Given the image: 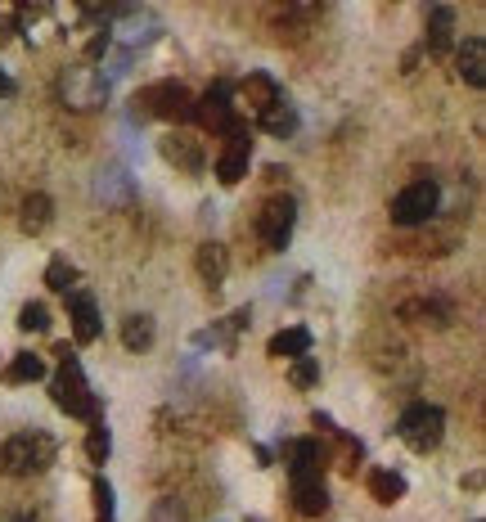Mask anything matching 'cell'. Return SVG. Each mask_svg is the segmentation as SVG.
<instances>
[{
    "mask_svg": "<svg viewBox=\"0 0 486 522\" xmlns=\"http://www.w3.org/2000/svg\"><path fill=\"white\" fill-rule=\"evenodd\" d=\"M54 356H59V374H54V383H50L54 405H59L68 419H86V423L104 419V410H99V396L90 392L86 369H81L77 351H72L68 342H59V347H54Z\"/></svg>",
    "mask_w": 486,
    "mask_h": 522,
    "instance_id": "1",
    "label": "cell"
},
{
    "mask_svg": "<svg viewBox=\"0 0 486 522\" xmlns=\"http://www.w3.org/2000/svg\"><path fill=\"white\" fill-rule=\"evenodd\" d=\"M54 437L50 432H14V437L0 446V468L9 477H32V473H45L54 464Z\"/></svg>",
    "mask_w": 486,
    "mask_h": 522,
    "instance_id": "2",
    "label": "cell"
},
{
    "mask_svg": "<svg viewBox=\"0 0 486 522\" xmlns=\"http://www.w3.org/2000/svg\"><path fill=\"white\" fill-rule=\"evenodd\" d=\"M396 437L410 450L428 455V450H437L441 437H446V410H441V405H428V401L405 405L401 419H396Z\"/></svg>",
    "mask_w": 486,
    "mask_h": 522,
    "instance_id": "3",
    "label": "cell"
},
{
    "mask_svg": "<svg viewBox=\"0 0 486 522\" xmlns=\"http://www.w3.org/2000/svg\"><path fill=\"white\" fill-rule=\"evenodd\" d=\"M135 117H158V122H194V95L180 81H153L135 95Z\"/></svg>",
    "mask_w": 486,
    "mask_h": 522,
    "instance_id": "4",
    "label": "cell"
},
{
    "mask_svg": "<svg viewBox=\"0 0 486 522\" xmlns=\"http://www.w3.org/2000/svg\"><path fill=\"white\" fill-rule=\"evenodd\" d=\"M108 81H104V72L99 68H90V63H81V68H68L59 77V99L68 108H77V113H90V108H99V104H108Z\"/></svg>",
    "mask_w": 486,
    "mask_h": 522,
    "instance_id": "5",
    "label": "cell"
},
{
    "mask_svg": "<svg viewBox=\"0 0 486 522\" xmlns=\"http://www.w3.org/2000/svg\"><path fill=\"white\" fill-rule=\"evenodd\" d=\"M437 207H441V185L432 176H423L392 198V221L396 225H423L437 216Z\"/></svg>",
    "mask_w": 486,
    "mask_h": 522,
    "instance_id": "6",
    "label": "cell"
},
{
    "mask_svg": "<svg viewBox=\"0 0 486 522\" xmlns=\"http://www.w3.org/2000/svg\"><path fill=\"white\" fill-rule=\"evenodd\" d=\"M194 122L212 135H230L243 126V113L234 104V90L230 86H212L203 99H194Z\"/></svg>",
    "mask_w": 486,
    "mask_h": 522,
    "instance_id": "7",
    "label": "cell"
},
{
    "mask_svg": "<svg viewBox=\"0 0 486 522\" xmlns=\"http://www.w3.org/2000/svg\"><path fill=\"white\" fill-rule=\"evenodd\" d=\"M297 230V203L293 198H266V207L257 212V234L270 252H284L293 243Z\"/></svg>",
    "mask_w": 486,
    "mask_h": 522,
    "instance_id": "8",
    "label": "cell"
},
{
    "mask_svg": "<svg viewBox=\"0 0 486 522\" xmlns=\"http://www.w3.org/2000/svg\"><path fill=\"white\" fill-rule=\"evenodd\" d=\"M113 14H117V23L108 27V36L122 45V54H135V50H144L149 41H158L162 23L149 14V9H113Z\"/></svg>",
    "mask_w": 486,
    "mask_h": 522,
    "instance_id": "9",
    "label": "cell"
},
{
    "mask_svg": "<svg viewBox=\"0 0 486 522\" xmlns=\"http://www.w3.org/2000/svg\"><path fill=\"white\" fill-rule=\"evenodd\" d=\"M248 162H252V135L248 126H239V131L225 135V149L216 153V180L221 185H239L248 176Z\"/></svg>",
    "mask_w": 486,
    "mask_h": 522,
    "instance_id": "10",
    "label": "cell"
},
{
    "mask_svg": "<svg viewBox=\"0 0 486 522\" xmlns=\"http://www.w3.org/2000/svg\"><path fill=\"white\" fill-rule=\"evenodd\" d=\"M95 198L104 207H131L135 203V180L126 167H117V162H108L104 171L95 176Z\"/></svg>",
    "mask_w": 486,
    "mask_h": 522,
    "instance_id": "11",
    "label": "cell"
},
{
    "mask_svg": "<svg viewBox=\"0 0 486 522\" xmlns=\"http://www.w3.org/2000/svg\"><path fill=\"white\" fill-rule=\"evenodd\" d=\"M284 464H288V477H324V450H320V441H311V437L284 441Z\"/></svg>",
    "mask_w": 486,
    "mask_h": 522,
    "instance_id": "12",
    "label": "cell"
},
{
    "mask_svg": "<svg viewBox=\"0 0 486 522\" xmlns=\"http://www.w3.org/2000/svg\"><path fill=\"white\" fill-rule=\"evenodd\" d=\"M162 158L167 162H176L180 171H203V162H207V153H203V140H194V135H185V131H171V135H162Z\"/></svg>",
    "mask_w": 486,
    "mask_h": 522,
    "instance_id": "13",
    "label": "cell"
},
{
    "mask_svg": "<svg viewBox=\"0 0 486 522\" xmlns=\"http://www.w3.org/2000/svg\"><path fill=\"white\" fill-rule=\"evenodd\" d=\"M455 72H459L464 86H473V90L486 86V41L482 36H468V41L455 50Z\"/></svg>",
    "mask_w": 486,
    "mask_h": 522,
    "instance_id": "14",
    "label": "cell"
},
{
    "mask_svg": "<svg viewBox=\"0 0 486 522\" xmlns=\"http://www.w3.org/2000/svg\"><path fill=\"white\" fill-rule=\"evenodd\" d=\"M68 320H72V338L77 342H95L99 333H104V324H99V306L90 293H72L68 297Z\"/></svg>",
    "mask_w": 486,
    "mask_h": 522,
    "instance_id": "15",
    "label": "cell"
},
{
    "mask_svg": "<svg viewBox=\"0 0 486 522\" xmlns=\"http://www.w3.org/2000/svg\"><path fill=\"white\" fill-rule=\"evenodd\" d=\"M293 509L302 518H320L329 509V486L324 477H293Z\"/></svg>",
    "mask_w": 486,
    "mask_h": 522,
    "instance_id": "16",
    "label": "cell"
},
{
    "mask_svg": "<svg viewBox=\"0 0 486 522\" xmlns=\"http://www.w3.org/2000/svg\"><path fill=\"white\" fill-rule=\"evenodd\" d=\"M239 95H243V104L252 108V117H261L270 104H279V99H284V90H279L275 77H266V72H248V77H243V86H239Z\"/></svg>",
    "mask_w": 486,
    "mask_h": 522,
    "instance_id": "17",
    "label": "cell"
},
{
    "mask_svg": "<svg viewBox=\"0 0 486 522\" xmlns=\"http://www.w3.org/2000/svg\"><path fill=\"white\" fill-rule=\"evenodd\" d=\"M266 351L275 360H302V356H311V329H306V324H288V329H279L275 338H270Z\"/></svg>",
    "mask_w": 486,
    "mask_h": 522,
    "instance_id": "18",
    "label": "cell"
},
{
    "mask_svg": "<svg viewBox=\"0 0 486 522\" xmlns=\"http://www.w3.org/2000/svg\"><path fill=\"white\" fill-rule=\"evenodd\" d=\"M428 50L432 54L455 50V9L450 5H432L428 9Z\"/></svg>",
    "mask_w": 486,
    "mask_h": 522,
    "instance_id": "19",
    "label": "cell"
},
{
    "mask_svg": "<svg viewBox=\"0 0 486 522\" xmlns=\"http://www.w3.org/2000/svg\"><path fill=\"white\" fill-rule=\"evenodd\" d=\"M194 266H198V279H203L207 288H221L225 275H230V252H225L221 243H203L198 257H194Z\"/></svg>",
    "mask_w": 486,
    "mask_h": 522,
    "instance_id": "20",
    "label": "cell"
},
{
    "mask_svg": "<svg viewBox=\"0 0 486 522\" xmlns=\"http://www.w3.org/2000/svg\"><path fill=\"white\" fill-rule=\"evenodd\" d=\"M54 221V203L50 194H27L23 198V216H18V225H23V234H45Z\"/></svg>",
    "mask_w": 486,
    "mask_h": 522,
    "instance_id": "21",
    "label": "cell"
},
{
    "mask_svg": "<svg viewBox=\"0 0 486 522\" xmlns=\"http://www.w3.org/2000/svg\"><path fill=\"white\" fill-rule=\"evenodd\" d=\"M257 126H261L266 135H275V140H288V135L297 131V108L288 104V99H279V104H270L266 113L257 117Z\"/></svg>",
    "mask_w": 486,
    "mask_h": 522,
    "instance_id": "22",
    "label": "cell"
},
{
    "mask_svg": "<svg viewBox=\"0 0 486 522\" xmlns=\"http://www.w3.org/2000/svg\"><path fill=\"white\" fill-rule=\"evenodd\" d=\"M153 338H158V329H153V315H126L122 320V342H126V351H149L153 347Z\"/></svg>",
    "mask_w": 486,
    "mask_h": 522,
    "instance_id": "23",
    "label": "cell"
},
{
    "mask_svg": "<svg viewBox=\"0 0 486 522\" xmlns=\"http://www.w3.org/2000/svg\"><path fill=\"white\" fill-rule=\"evenodd\" d=\"M369 495H374L378 504H396L405 495V477L396 473V468H374V473H369Z\"/></svg>",
    "mask_w": 486,
    "mask_h": 522,
    "instance_id": "24",
    "label": "cell"
},
{
    "mask_svg": "<svg viewBox=\"0 0 486 522\" xmlns=\"http://www.w3.org/2000/svg\"><path fill=\"white\" fill-rule=\"evenodd\" d=\"M36 378H45V360L32 351H18L5 369V383H36Z\"/></svg>",
    "mask_w": 486,
    "mask_h": 522,
    "instance_id": "25",
    "label": "cell"
},
{
    "mask_svg": "<svg viewBox=\"0 0 486 522\" xmlns=\"http://www.w3.org/2000/svg\"><path fill=\"white\" fill-rule=\"evenodd\" d=\"M86 455H90V464H108V455H113V432H108L104 419L90 423V432H86Z\"/></svg>",
    "mask_w": 486,
    "mask_h": 522,
    "instance_id": "26",
    "label": "cell"
},
{
    "mask_svg": "<svg viewBox=\"0 0 486 522\" xmlns=\"http://www.w3.org/2000/svg\"><path fill=\"white\" fill-rule=\"evenodd\" d=\"M45 284L54 288V293H77V266L63 257H54L50 266H45Z\"/></svg>",
    "mask_w": 486,
    "mask_h": 522,
    "instance_id": "27",
    "label": "cell"
},
{
    "mask_svg": "<svg viewBox=\"0 0 486 522\" xmlns=\"http://www.w3.org/2000/svg\"><path fill=\"white\" fill-rule=\"evenodd\" d=\"M18 329H23V333H45V329H50V306H45V302H27L23 311H18Z\"/></svg>",
    "mask_w": 486,
    "mask_h": 522,
    "instance_id": "28",
    "label": "cell"
},
{
    "mask_svg": "<svg viewBox=\"0 0 486 522\" xmlns=\"http://www.w3.org/2000/svg\"><path fill=\"white\" fill-rule=\"evenodd\" d=\"M95 522H117V504H113L108 477H95Z\"/></svg>",
    "mask_w": 486,
    "mask_h": 522,
    "instance_id": "29",
    "label": "cell"
},
{
    "mask_svg": "<svg viewBox=\"0 0 486 522\" xmlns=\"http://www.w3.org/2000/svg\"><path fill=\"white\" fill-rule=\"evenodd\" d=\"M288 378H293V387H315V383H320V360H315V356H302V360H293V369H288Z\"/></svg>",
    "mask_w": 486,
    "mask_h": 522,
    "instance_id": "30",
    "label": "cell"
},
{
    "mask_svg": "<svg viewBox=\"0 0 486 522\" xmlns=\"http://www.w3.org/2000/svg\"><path fill=\"white\" fill-rule=\"evenodd\" d=\"M153 522H189L185 518V504H180L176 495H162V500L153 504Z\"/></svg>",
    "mask_w": 486,
    "mask_h": 522,
    "instance_id": "31",
    "label": "cell"
},
{
    "mask_svg": "<svg viewBox=\"0 0 486 522\" xmlns=\"http://www.w3.org/2000/svg\"><path fill=\"white\" fill-rule=\"evenodd\" d=\"M315 428H320V432H329V437H338V428H333V419H329V414H320V410H315Z\"/></svg>",
    "mask_w": 486,
    "mask_h": 522,
    "instance_id": "32",
    "label": "cell"
},
{
    "mask_svg": "<svg viewBox=\"0 0 486 522\" xmlns=\"http://www.w3.org/2000/svg\"><path fill=\"white\" fill-rule=\"evenodd\" d=\"M9 95H14V77L0 68V99H9Z\"/></svg>",
    "mask_w": 486,
    "mask_h": 522,
    "instance_id": "33",
    "label": "cell"
},
{
    "mask_svg": "<svg viewBox=\"0 0 486 522\" xmlns=\"http://www.w3.org/2000/svg\"><path fill=\"white\" fill-rule=\"evenodd\" d=\"M9 32H14V23H9V18H0V41H9Z\"/></svg>",
    "mask_w": 486,
    "mask_h": 522,
    "instance_id": "34",
    "label": "cell"
},
{
    "mask_svg": "<svg viewBox=\"0 0 486 522\" xmlns=\"http://www.w3.org/2000/svg\"><path fill=\"white\" fill-rule=\"evenodd\" d=\"M221 522H230V518H221Z\"/></svg>",
    "mask_w": 486,
    "mask_h": 522,
    "instance_id": "35",
    "label": "cell"
}]
</instances>
